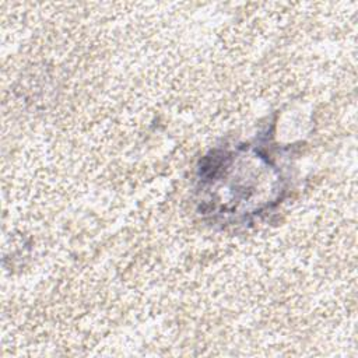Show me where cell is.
I'll list each match as a JSON object with an SVG mask.
<instances>
[{
    "instance_id": "obj_1",
    "label": "cell",
    "mask_w": 358,
    "mask_h": 358,
    "mask_svg": "<svg viewBox=\"0 0 358 358\" xmlns=\"http://www.w3.org/2000/svg\"><path fill=\"white\" fill-rule=\"evenodd\" d=\"M270 155L253 147H239L232 151H217L206 157L200 168V180L210 185L206 192L215 194L224 192V196L215 201L220 204L224 199L221 214H248L259 213L255 197L263 210L270 207V201L263 197L266 180L281 182L277 168ZM214 203V204H215ZM213 204V206H214Z\"/></svg>"
}]
</instances>
